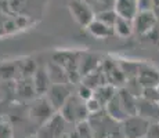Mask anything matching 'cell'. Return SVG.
Returning <instances> with one entry per match:
<instances>
[{"instance_id":"34","label":"cell","mask_w":159,"mask_h":138,"mask_svg":"<svg viewBox=\"0 0 159 138\" xmlns=\"http://www.w3.org/2000/svg\"><path fill=\"white\" fill-rule=\"evenodd\" d=\"M152 13L159 21V0H152Z\"/></svg>"},{"instance_id":"16","label":"cell","mask_w":159,"mask_h":138,"mask_svg":"<svg viewBox=\"0 0 159 138\" xmlns=\"http://www.w3.org/2000/svg\"><path fill=\"white\" fill-rule=\"evenodd\" d=\"M46 69L48 72L50 76V80L53 84H64V83H71L68 78V73L66 70L62 68L61 65H58L56 61H48V64L46 65Z\"/></svg>"},{"instance_id":"6","label":"cell","mask_w":159,"mask_h":138,"mask_svg":"<svg viewBox=\"0 0 159 138\" xmlns=\"http://www.w3.org/2000/svg\"><path fill=\"white\" fill-rule=\"evenodd\" d=\"M73 84L72 83H64V84H53L50 90L46 94V98L50 102V105L54 108L56 112H58L65 102L73 96Z\"/></svg>"},{"instance_id":"13","label":"cell","mask_w":159,"mask_h":138,"mask_svg":"<svg viewBox=\"0 0 159 138\" xmlns=\"http://www.w3.org/2000/svg\"><path fill=\"white\" fill-rule=\"evenodd\" d=\"M32 82H33V86H35L38 97H44L47 94V91L50 90V87L53 86L46 66H38L35 75L32 76Z\"/></svg>"},{"instance_id":"1","label":"cell","mask_w":159,"mask_h":138,"mask_svg":"<svg viewBox=\"0 0 159 138\" xmlns=\"http://www.w3.org/2000/svg\"><path fill=\"white\" fill-rule=\"evenodd\" d=\"M61 116L65 119L66 123H80V122H86L90 116L86 106V101H83L82 98L76 96V93H73V96L65 102V105L58 110Z\"/></svg>"},{"instance_id":"36","label":"cell","mask_w":159,"mask_h":138,"mask_svg":"<svg viewBox=\"0 0 159 138\" xmlns=\"http://www.w3.org/2000/svg\"><path fill=\"white\" fill-rule=\"evenodd\" d=\"M60 138H68V134H65V136H62V137H60Z\"/></svg>"},{"instance_id":"7","label":"cell","mask_w":159,"mask_h":138,"mask_svg":"<svg viewBox=\"0 0 159 138\" xmlns=\"http://www.w3.org/2000/svg\"><path fill=\"white\" fill-rule=\"evenodd\" d=\"M158 24H159V21L155 17V14L152 13V10H140L133 20L134 33L144 38Z\"/></svg>"},{"instance_id":"28","label":"cell","mask_w":159,"mask_h":138,"mask_svg":"<svg viewBox=\"0 0 159 138\" xmlns=\"http://www.w3.org/2000/svg\"><path fill=\"white\" fill-rule=\"evenodd\" d=\"M75 93H76V96H78L79 98H82L83 101H89L90 98H93L94 90L90 88L89 86L83 84V83H79V86H78V88H76Z\"/></svg>"},{"instance_id":"11","label":"cell","mask_w":159,"mask_h":138,"mask_svg":"<svg viewBox=\"0 0 159 138\" xmlns=\"http://www.w3.org/2000/svg\"><path fill=\"white\" fill-rule=\"evenodd\" d=\"M137 79H139L140 84L143 86V88L158 87L159 86V70L157 68H154L152 65H149V64L141 62Z\"/></svg>"},{"instance_id":"18","label":"cell","mask_w":159,"mask_h":138,"mask_svg":"<svg viewBox=\"0 0 159 138\" xmlns=\"http://www.w3.org/2000/svg\"><path fill=\"white\" fill-rule=\"evenodd\" d=\"M104 109H105V112L108 113L109 118L114 119V120L118 122V123H122L125 119L129 118V115L126 113V110L123 109V106H122L120 101H119L118 94H116V96L112 98L111 101H109L108 105H107Z\"/></svg>"},{"instance_id":"21","label":"cell","mask_w":159,"mask_h":138,"mask_svg":"<svg viewBox=\"0 0 159 138\" xmlns=\"http://www.w3.org/2000/svg\"><path fill=\"white\" fill-rule=\"evenodd\" d=\"M114 32H115V36H118V38H122V39L130 38L134 33L133 21L123 17H118V20H116L114 25Z\"/></svg>"},{"instance_id":"3","label":"cell","mask_w":159,"mask_h":138,"mask_svg":"<svg viewBox=\"0 0 159 138\" xmlns=\"http://www.w3.org/2000/svg\"><path fill=\"white\" fill-rule=\"evenodd\" d=\"M56 110L50 105V102L47 101L46 97H38L32 101L29 109H28V116L30 118V120L35 122L36 124L40 127L43 126L46 122H48L54 115Z\"/></svg>"},{"instance_id":"31","label":"cell","mask_w":159,"mask_h":138,"mask_svg":"<svg viewBox=\"0 0 159 138\" xmlns=\"http://www.w3.org/2000/svg\"><path fill=\"white\" fill-rule=\"evenodd\" d=\"M86 106H87V110L90 115H93V113H97L100 112V110H102L104 108L101 105H100V102L97 100H94V98H90L89 101H86Z\"/></svg>"},{"instance_id":"14","label":"cell","mask_w":159,"mask_h":138,"mask_svg":"<svg viewBox=\"0 0 159 138\" xmlns=\"http://www.w3.org/2000/svg\"><path fill=\"white\" fill-rule=\"evenodd\" d=\"M102 64V60L97 54L91 53H82L80 61H79V73L80 78L83 79L86 75L94 72L96 69H98Z\"/></svg>"},{"instance_id":"35","label":"cell","mask_w":159,"mask_h":138,"mask_svg":"<svg viewBox=\"0 0 159 138\" xmlns=\"http://www.w3.org/2000/svg\"><path fill=\"white\" fill-rule=\"evenodd\" d=\"M68 138H82V137H80V134L76 131V128H75V130H72L71 133L68 134Z\"/></svg>"},{"instance_id":"10","label":"cell","mask_w":159,"mask_h":138,"mask_svg":"<svg viewBox=\"0 0 159 138\" xmlns=\"http://www.w3.org/2000/svg\"><path fill=\"white\" fill-rule=\"evenodd\" d=\"M137 115L148 122H159V102L148 101L145 98H137Z\"/></svg>"},{"instance_id":"38","label":"cell","mask_w":159,"mask_h":138,"mask_svg":"<svg viewBox=\"0 0 159 138\" xmlns=\"http://www.w3.org/2000/svg\"><path fill=\"white\" fill-rule=\"evenodd\" d=\"M157 88H158V93H159V86H158V87H157Z\"/></svg>"},{"instance_id":"12","label":"cell","mask_w":159,"mask_h":138,"mask_svg":"<svg viewBox=\"0 0 159 138\" xmlns=\"http://www.w3.org/2000/svg\"><path fill=\"white\" fill-rule=\"evenodd\" d=\"M14 94L21 101H32L38 97L32 78H21L15 83Z\"/></svg>"},{"instance_id":"8","label":"cell","mask_w":159,"mask_h":138,"mask_svg":"<svg viewBox=\"0 0 159 138\" xmlns=\"http://www.w3.org/2000/svg\"><path fill=\"white\" fill-rule=\"evenodd\" d=\"M101 69L104 72V76H105V82L108 84L114 86L116 88H120L126 84V78H125L118 61L111 60V58L104 60L101 64Z\"/></svg>"},{"instance_id":"24","label":"cell","mask_w":159,"mask_h":138,"mask_svg":"<svg viewBox=\"0 0 159 138\" xmlns=\"http://www.w3.org/2000/svg\"><path fill=\"white\" fill-rule=\"evenodd\" d=\"M86 2L93 7L96 14L105 10H114L115 7V0H86Z\"/></svg>"},{"instance_id":"25","label":"cell","mask_w":159,"mask_h":138,"mask_svg":"<svg viewBox=\"0 0 159 138\" xmlns=\"http://www.w3.org/2000/svg\"><path fill=\"white\" fill-rule=\"evenodd\" d=\"M38 64L35 62L33 60H25L22 61V64H21L20 66V73H21V78H32L33 75H35L36 69H38Z\"/></svg>"},{"instance_id":"32","label":"cell","mask_w":159,"mask_h":138,"mask_svg":"<svg viewBox=\"0 0 159 138\" xmlns=\"http://www.w3.org/2000/svg\"><path fill=\"white\" fill-rule=\"evenodd\" d=\"M145 138H159V122H151Z\"/></svg>"},{"instance_id":"33","label":"cell","mask_w":159,"mask_h":138,"mask_svg":"<svg viewBox=\"0 0 159 138\" xmlns=\"http://www.w3.org/2000/svg\"><path fill=\"white\" fill-rule=\"evenodd\" d=\"M140 10H152V0H139Z\"/></svg>"},{"instance_id":"20","label":"cell","mask_w":159,"mask_h":138,"mask_svg":"<svg viewBox=\"0 0 159 138\" xmlns=\"http://www.w3.org/2000/svg\"><path fill=\"white\" fill-rule=\"evenodd\" d=\"M118 90L119 88H116V87H114V86H111V84L107 83V84L100 86V87H97L96 90H94L93 98L98 101L100 105H101L102 108H105V106L108 105L109 101L118 94Z\"/></svg>"},{"instance_id":"19","label":"cell","mask_w":159,"mask_h":138,"mask_svg":"<svg viewBox=\"0 0 159 138\" xmlns=\"http://www.w3.org/2000/svg\"><path fill=\"white\" fill-rule=\"evenodd\" d=\"M118 97L120 101L123 109L126 110V113L129 116L137 115V98L127 90L126 87H120L118 90Z\"/></svg>"},{"instance_id":"37","label":"cell","mask_w":159,"mask_h":138,"mask_svg":"<svg viewBox=\"0 0 159 138\" xmlns=\"http://www.w3.org/2000/svg\"><path fill=\"white\" fill-rule=\"evenodd\" d=\"M28 138H39L38 136H32V137H28Z\"/></svg>"},{"instance_id":"9","label":"cell","mask_w":159,"mask_h":138,"mask_svg":"<svg viewBox=\"0 0 159 138\" xmlns=\"http://www.w3.org/2000/svg\"><path fill=\"white\" fill-rule=\"evenodd\" d=\"M65 126L66 122L60 113H56L48 122L39 127L38 137L39 138H60L65 136Z\"/></svg>"},{"instance_id":"23","label":"cell","mask_w":159,"mask_h":138,"mask_svg":"<svg viewBox=\"0 0 159 138\" xmlns=\"http://www.w3.org/2000/svg\"><path fill=\"white\" fill-rule=\"evenodd\" d=\"M83 84L89 86L90 88H93V90H96L97 87H100V86L102 84H107L105 82V76H104V72L101 69V66H100L98 69H96L94 72L89 73V75H86L83 79H82V82Z\"/></svg>"},{"instance_id":"4","label":"cell","mask_w":159,"mask_h":138,"mask_svg":"<svg viewBox=\"0 0 159 138\" xmlns=\"http://www.w3.org/2000/svg\"><path fill=\"white\" fill-rule=\"evenodd\" d=\"M149 123L151 122L139 115L129 116L120 123L123 138H145Z\"/></svg>"},{"instance_id":"26","label":"cell","mask_w":159,"mask_h":138,"mask_svg":"<svg viewBox=\"0 0 159 138\" xmlns=\"http://www.w3.org/2000/svg\"><path fill=\"white\" fill-rule=\"evenodd\" d=\"M119 15L116 14L115 10H105V11H101V13H97L96 14V20L101 21V22L107 24V25L112 26L114 28L116 20H118Z\"/></svg>"},{"instance_id":"29","label":"cell","mask_w":159,"mask_h":138,"mask_svg":"<svg viewBox=\"0 0 159 138\" xmlns=\"http://www.w3.org/2000/svg\"><path fill=\"white\" fill-rule=\"evenodd\" d=\"M0 138H14L11 123L4 118H0Z\"/></svg>"},{"instance_id":"30","label":"cell","mask_w":159,"mask_h":138,"mask_svg":"<svg viewBox=\"0 0 159 138\" xmlns=\"http://www.w3.org/2000/svg\"><path fill=\"white\" fill-rule=\"evenodd\" d=\"M143 98L148 101H154V102H159V93H158V88L157 87H147L143 90L141 94Z\"/></svg>"},{"instance_id":"5","label":"cell","mask_w":159,"mask_h":138,"mask_svg":"<svg viewBox=\"0 0 159 138\" xmlns=\"http://www.w3.org/2000/svg\"><path fill=\"white\" fill-rule=\"evenodd\" d=\"M68 8L73 20L83 28H87L96 18V13H94L93 7L86 0H69Z\"/></svg>"},{"instance_id":"17","label":"cell","mask_w":159,"mask_h":138,"mask_svg":"<svg viewBox=\"0 0 159 138\" xmlns=\"http://www.w3.org/2000/svg\"><path fill=\"white\" fill-rule=\"evenodd\" d=\"M86 29L89 30V33L96 39H109V38H112V36H115L114 28L101 22V21L96 20V18H94V21Z\"/></svg>"},{"instance_id":"22","label":"cell","mask_w":159,"mask_h":138,"mask_svg":"<svg viewBox=\"0 0 159 138\" xmlns=\"http://www.w3.org/2000/svg\"><path fill=\"white\" fill-rule=\"evenodd\" d=\"M119 66H120L122 72H123L126 82L130 79H136L139 76V70L141 66V62H137V61H129V60H119L118 61Z\"/></svg>"},{"instance_id":"2","label":"cell","mask_w":159,"mask_h":138,"mask_svg":"<svg viewBox=\"0 0 159 138\" xmlns=\"http://www.w3.org/2000/svg\"><path fill=\"white\" fill-rule=\"evenodd\" d=\"M80 51H57L53 55V61L61 65L68 73L69 82L72 84L80 83L82 78L79 73V61H80Z\"/></svg>"},{"instance_id":"27","label":"cell","mask_w":159,"mask_h":138,"mask_svg":"<svg viewBox=\"0 0 159 138\" xmlns=\"http://www.w3.org/2000/svg\"><path fill=\"white\" fill-rule=\"evenodd\" d=\"M76 131L80 134L82 138H94V133H93V128H91L90 123L86 122H80V123L76 124Z\"/></svg>"},{"instance_id":"15","label":"cell","mask_w":159,"mask_h":138,"mask_svg":"<svg viewBox=\"0 0 159 138\" xmlns=\"http://www.w3.org/2000/svg\"><path fill=\"white\" fill-rule=\"evenodd\" d=\"M114 10L119 17L127 18V20H134V17L140 11L139 0H115Z\"/></svg>"}]
</instances>
